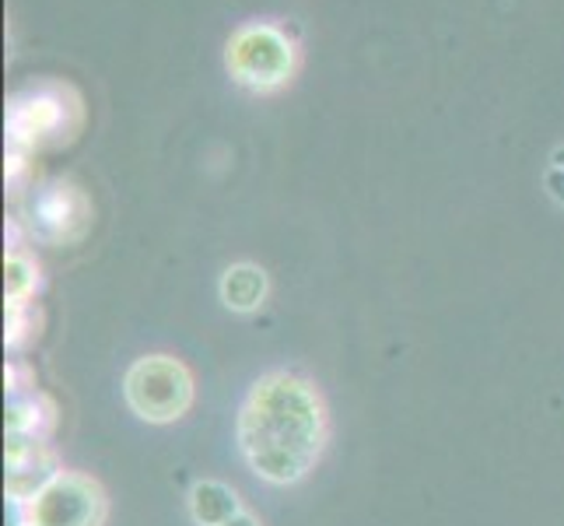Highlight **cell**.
<instances>
[{
  "label": "cell",
  "mask_w": 564,
  "mask_h": 526,
  "mask_svg": "<svg viewBox=\"0 0 564 526\" xmlns=\"http://www.w3.org/2000/svg\"><path fill=\"white\" fill-rule=\"evenodd\" d=\"M326 436V404L308 376L274 368L246 389L236 418V446L263 484L291 489L305 481L323 460Z\"/></svg>",
  "instance_id": "1"
},
{
  "label": "cell",
  "mask_w": 564,
  "mask_h": 526,
  "mask_svg": "<svg viewBox=\"0 0 564 526\" xmlns=\"http://www.w3.org/2000/svg\"><path fill=\"white\" fill-rule=\"evenodd\" d=\"M197 386L186 362L176 355H144L123 376V400L148 425H172L189 415Z\"/></svg>",
  "instance_id": "2"
},
{
  "label": "cell",
  "mask_w": 564,
  "mask_h": 526,
  "mask_svg": "<svg viewBox=\"0 0 564 526\" xmlns=\"http://www.w3.org/2000/svg\"><path fill=\"white\" fill-rule=\"evenodd\" d=\"M82 124V99L67 85H39L14 95L8 106L11 151H29L56 141H70Z\"/></svg>",
  "instance_id": "3"
},
{
  "label": "cell",
  "mask_w": 564,
  "mask_h": 526,
  "mask_svg": "<svg viewBox=\"0 0 564 526\" xmlns=\"http://www.w3.org/2000/svg\"><path fill=\"white\" fill-rule=\"evenodd\" d=\"M225 64L236 85L249 92H274L291 82L299 50L274 25H246L228 39Z\"/></svg>",
  "instance_id": "4"
},
{
  "label": "cell",
  "mask_w": 564,
  "mask_h": 526,
  "mask_svg": "<svg viewBox=\"0 0 564 526\" xmlns=\"http://www.w3.org/2000/svg\"><path fill=\"white\" fill-rule=\"evenodd\" d=\"M109 516V502L102 484L77 474L61 471L39 489L22 509L11 513V523H32V526H102Z\"/></svg>",
  "instance_id": "5"
},
{
  "label": "cell",
  "mask_w": 564,
  "mask_h": 526,
  "mask_svg": "<svg viewBox=\"0 0 564 526\" xmlns=\"http://www.w3.org/2000/svg\"><path fill=\"white\" fill-rule=\"evenodd\" d=\"M91 225V201L70 180H53L32 197L29 228L35 239L50 246L77 243Z\"/></svg>",
  "instance_id": "6"
},
{
  "label": "cell",
  "mask_w": 564,
  "mask_h": 526,
  "mask_svg": "<svg viewBox=\"0 0 564 526\" xmlns=\"http://www.w3.org/2000/svg\"><path fill=\"white\" fill-rule=\"evenodd\" d=\"M4 460H8V505H11V513L22 509V505L43 489L53 474L64 471L50 439L8 436Z\"/></svg>",
  "instance_id": "7"
},
{
  "label": "cell",
  "mask_w": 564,
  "mask_h": 526,
  "mask_svg": "<svg viewBox=\"0 0 564 526\" xmlns=\"http://www.w3.org/2000/svg\"><path fill=\"white\" fill-rule=\"evenodd\" d=\"M186 505H189V519L197 526H221L228 519H236L239 513H246L239 492L231 489V484L210 481V477L193 484L186 495Z\"/></svg>",
  "instance_id": "8"
},
{
  "label": "cell",
  "mask_w": 564,
  "mask_h": 526,
  "mask_svg": "<svg viewBox=\"0 0 564 526\" xmlns=\"http://www.w3.org/2000/svg\"><path fill=\"white\" fill-rule=\"evenodd\" d=\"M221 302L231 309V313H257V309L267 302V270L257 264H231L221 275Z\"/></svg>",
  "instance_id": "9"
},
{
  "label": "cell",
  "mask_w": 564,
  "mask_h": 526,
  "mask_svg": "<svg viewBox=\"0 0 564 526\" xmlns=\"http://www.w3.org/2000/svg\"><path fill=\"white\" fill-rule=\"evenodd\" d=\"M56 428V404L32 389L22 397H8V436H29V439H50Z\"/></svg>",
  "instance_id": "10"
},
{
  "label": "cell",
  "mask_w": 564,
  "mask_h": 526,
  "mask_svg": "<svg viewBox=\"0 0 564 526\" xmlns=\"http://www.w3.org/2000/svg\"><path fill=\"white\" fill-rule=\"evenodd\" d=\"M39 288H43L39 264L29 257V253L11 249L4 257V299L8 302H35Z\"/></svg>",
  "instance_id": "11"
},
{
  "label": "cell",
  "mask_w": 564,
  "mask_h": 526,
  "mask_svg": "<svg viewBox=\"0 0 564 526\" xmlns=\"http://www.w3.org/2000/svg\"><path fill=\"white\" fill-rule=\"evenodd\" d=\"M32 337H39L35 302H4V344L11 351H22Z\"/></svg>",
  "instance_id": "12"
},
{
  "label": "cell",
  "mask_w": 564,
  "mask_h": 526,
  "mask_svg": "<svg viewBox=\"0 0 564 526\" xmlns=\"http://www.w3.org/2000/svg\"><path fill=\"white\" fill-rule=\"evenodd\" d=\"M4 383H8V397H22V394H32L35 389V376L25 362H8Z\"/></svg>",
  "instance_id": "13"
},
{
  "label": "cell",
  "mask_w": 564,
  "mask_h": 526,
  "mask_svg": "<svg viewBox=\"0 0 564 526\" xmlns=\"http://www.w3.org/2000/svg\"><path fill=\"white\" fill-rule=\"evenodd\" d=\"M543 183H547L551 197L564 207V148H557L551 154V169H547V175H543Z\"/></svg>",
  "instance_id": "14"
},
{
  "label": "cell",
  "mask_w": 564,
  "mask_h": 526,
  "mask_svg": "<svg viewBox=\"0 0 564 526\" xmlns=\"http://www.w3.org/2000/svg\"><path fill=\"white\" fill-rule=\"evenodd\" d=\"M221 526H263L257 516H252V513H239L236 519H228V523H221Z\"/></svg>",
  "instance_id": "15"
},
{
  "label": "cell",
  "mask_w": 564,
  "mask_h": 526,
  "mask_svg": "<svg viewBox=\"0 0 564 526\" xmlns=\"http://www.w3.org/2000/svg\"><path fill=\"white\" fill-rule=\"evenodd\" d=\"M11 526H32V523H11Z\"/></svg>",
  "instance_id": "16"
}]
</instances>
